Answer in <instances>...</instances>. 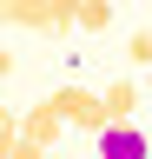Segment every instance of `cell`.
<instances>
[{
	"instance_id": "1",
	"label": "cell",
	"mask_w": 152,
	"mask_h": 159,
	"mask_svg": "<svg viewBox=\"0 0 152 159\" xmlns=\"http://www.w3.org/2000/svg\"><path fill=\"white\" fill-rule=\"evenodd\" d=\"M46 106L60 113L66 126H86V133H99V126H106V113H99V93H86V86H73V80H66L60 93H46Z\"/></svg>"
},
{
	"instance_id": "2",
	"label": "cell",
	"mask_w": 152,
	"mask_h": 159,
	"mask_svg": "<svg viewBox=\"0 0 152 159\" xmlns=\"http://www.w3.org/2000/svg\"><path fill=\"white\" fill-rule=\"evenodd\" d=\"M99 159H145V133L132 126V119L99 126Z\"/></svg>"
},
{
	"instance_id": "3",
	"label": "cell",
	"mask_w": 152,
	"mask_h": 159,
	"mask_svg": "<svg viewBox=\"0 0 152 159\" xmlns=\"http://www.w3.org/2000/svg\"><path fill=\"white\" fill-rule=\"evenodd\" d=\"M60 133H66V119L53 113L46 99H40V106H27V113H20V139H33V146H46V152H53V146H60Z\"/></svg>"
},
{
	"instance_id": "4",
	"label": "cell",
	"mask_w": 152,
	"mask_h": 159,
	"mask_svg": "<svg viewBox=\"0 0 152 159\" xmlns=\"http://www.w3.org/2000/svg\"><path fill=\"white\" fill-rule=\"evenodd\" d=\"M0 27H33V33H53V0H0Z\"/></svg>"
},
{
	"instance_id": "5",
	"label": "cell",
	"mask_w": 152,
	"mask_h": 159,
	"mask_svg": "<svg viewBox=\"0 0 152 159\" xmlns=\"http://www.w3.org/2000/svg\"><path fill=\"white\" fill-rule=\"evenodd\" d=\"M132 106H139V80H112V86L99 93V113H106V126H112V119H132Z\"/></svg>"
},
{
	"instance_id": "6",
	"label": "cell",
	"mask_w": 152,
	"mask_h": 159,
	"mask_svg": "<svg viewBox=\"0 0 152 159\" xmlns=\"http://www.w3.org/2000/svg\"><path fill=\"white\" fill-rule=\"evenodd\" d=\"M73 27H86V33L112 27V0H80V13H73Z\"/></svg>"
},
{
	"instance_id": "7",
	"label": "cell",
	"mask_w": 152,
	"mask_h": 159,
	"mask_svg": "<svg viewBox=\"0 0 152 159\" xmlns=\"http://www.w3.org/2000/svg\"><path fill=\"white\" fill-rule=\"evenodd\" d=\"M13 139H20V113H13V106H0V159L13 152Z\"/></svg>"
},
{
	"instance_id": "8",
	"label": "cell",
	"mask_w": 152,
	"mask_h": 159,
	"mask_svg": "<svg viewBox=\"0 0 152 159\" xmlns=\"http://www.w3.org/2000/svg\"><path fill=\"white\" fill-rule=\"evenodd\" d=\"M126 53H132V66H152V27H139L126 40Z\"/></svg>"
},
{
	"instance_id": "9",
	"label": "cell",
	"mask_w": 152,
	"mask_h": 159,
	"mask_svg": "<svg viewBox=\"0 0 152 159\" xmlns=\"http://www.w3.org/2000/svg\"><path fill=\"white\" fill-rule=\"evenodd\" d=\"M73 13H80V0H53V33H66Z\"/></svg>"
},
{
	"instance_id": "10",
	"label": "cell",
	"mask_w": 152,
	"mask_h": 159,
	"mask_svg": "<svg viewBox=\"0 0 152 159\" xmlns=\"http://www.w3.org/2000/svg\"><path fill=\"white\" fill-rule=\"evenodd\" d=\"M7 159H46V146H33V139H13V152Z\"/></svg>"
},
{
	"instance_id": "11",
	"label": "cell",
	"mask_w": 152,
	"mask_h": 159,
	"mask_svg": "<svg viewBox=\"0 0 152 159\" xmlns=\"http://www.w3.org/2000/svg\"><path fill=\"white\" fill-rule=\"evenodd\" d=\"M7 73H13V53H7V47H0V80H7Z\"/></svg>"
},
{
	"instance_id": "12",
	"label": "cell",
	"mask_w": 152,
	"mask_h": 159,
	"mask_svg": "<svg viewBox=\"0 0 152 159\" xmlns=\"http://www.w3.org/2000/svg\"><path fill=\"white\" fill-rule=\"evenodd\" d=\"M46 159H66V152H46Z\"/></svg>"
}]
</instances>
